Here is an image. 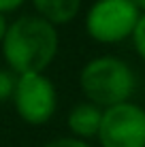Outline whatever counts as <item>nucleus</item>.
<instances>
[{
  "mask_svg": "<svg viewBox=\"0 0 145 147\" xmlns=\"http://www.w3.org/2000/svg\"><path fill=\"white\" fill-rule=\"evenodd\" d=\"M137 0H96L86 15L90 38L103 45H113L132 36L141 11Z\"/></svg>",
  "mask_w": 145,
  "mask_h": 147,
  "instance_id": "3",
  "label": "nucleus"
},
{
  "mask_svg": "<svg viewBox=\"0 0 145 147\" xmlns=\"http://www.w3.org/2000/svg\"><path fill=\"white\" fill-rule=\"evenodd\" d=\"M132 45L137 49V53L145 60V13L139 17L137 26H134V32H132Z\"/></svg>",
  "mask_w": 145,
  "mask_h": 147,
  "instance_id": "9",
  "label": "nucleus"
},
{
  "mask_svg": "<svg viewBox=\"0 0 145 147\" xmlns=\"http://www.w3.org/2000/svg\"><path fill=\"white\" fill-rule=\"evenodd\" d=\"M56 24L41 15H22L9 24L2 40V58L15 75L43 73L58 53Z\"/></svg>",
  "mask_w": 145,
  "mask_h": 147,
  "instance_id": "1",
  "label": "nucleus"
},
{
  "mask_svg": "<svg viewBox=\"0 0 145 147\" xmlns=\"http://www.w3.org/2000/svg\"><path fill=\"white\" fill-rule=\"evenodd\" d=\"M7 30H9V22H7V13L0 11V45H2L4 36H7Z\"/></svg>",
  "mask_w": 145,
  "mask_h": 147,
  "instance_id": "12",
  "label": "nucleus"
},
{
  "mask_svg": "<svg viewBox=\"0 0 145 147\" xmlns=\"http://www.w3.org/2000/svg\"><path fill=\"white\" fill-rule=\"evenodd\" d=\"M137 4H139L141 9H143V11H145V0H137Z\"/></svg>",
  "mask_w": 145,
  "mask_h": 147,
  "instance_id": "13",
  "label": "nucleus"
},
{
  "mask_svg": "<svg viewBox=\"0 0 145 147\" xmlns=\"http://www.w3.org/2000/svg\"><path fill=\"white\" fill-rule=\"evenodd\" d=\"M100 121H103V111L98 105L81 102L68 113L66 124H68V130L73 132L75 139L86 141V139H92V136H98Z\"/></svg>",
  "mask_w": 145,
  "mask_h": 147,
  "instance_id": "6",
  "label": "nucleus"
},
{
  "mask_svg": "<svg viewBox=\"0 0 145 147\" xmlns=\"http://www.w3.org/2000/svg\"><path fill=\"white\" fill-rule=\"evenodd\" d=\"M26 0H0V11L2 13H11V11H17Z\"/></svg>",
  "mask_w": 145,
  "mask_h": 147,
  "instance_id": "11",
  "label": "nucleus"
},
{
  "mask_svg": "<svg viewBox=\"0 0 145 147\" xmlns=\"http://www.w3.org/2000/svg\"><path fill=\"white\" fill-rule=\"evenodd\" d=\"M34 9L41 17L49 19L51 24H68L81 9V0H32Z\"/></svg>",
  "mask_w": 145,
  "mask_h": 147,
  "instance_id": "7",
  "label": "nucleus"
},
{
  "mask_svg": "<svg viewBox=\"0 0 145 147\" xmlns=\"http://www.w3.org/2000/svg\"><path fill=\"white\" fill-rule=\"evenodd\" d=\"M43 147H92V145H88L86 141H81V139H75V136H64V139L49 141V143L43 145Z\"/></svg>",
  "mask_w": 145,
  "mask_h": 147,
  "instance_id": "10",
  "label": "nucleus"
},
{
  "mask_svg": "<svg viewBox=\"0 0 145 147\" xmlns=\"http://www.w3.org/2000/svg\"><path fill=\"white\" fill-rule=\"evenodd\" d=\"M98 141L103 147H145V109L130 100L105 109Z\"/></svg>",
  "mask_w": 145,
  "mask_h": 147,
  "instance_id": "5",
  "label": "nucleus"
},
{
  "mask_svg": "<svg viewBox=\"0 0 145 147\" xmlns=\"http://www.w3.org/2000/svg\"><path fill=\"white\" fill-rule=\"evenodd\" d=\"M15 85H17V77H15L13 70L0 68V102H4V100L13 98Z\"/></svg>",
  "mask_w": 145,
  "mask_h": 147,
  "instance_id": "8",
  "label": "nucleus"
},
{
  "mask_svg": "<svg viewBox=\"0 0 145 147\" xmlns=\"http://www.w3.org/2000/svg\"><path fill=\"white\" fill-rule=\"evenodd\" d=\"M79 83L88 102L109 109L113 105L128 102L137 88V77L124 60L115 55H100L83 66Z\"/></svg>",
  "mask_w": 145,
  "mask_h": 147,
  "instance_id": "2",
  "label": "nucleus"
},
{
  "mask_svg": "<svg viewBox=\"0 0 145 147\" xmlns=\"http://www.w3.org/2000/svg\"><path fill=\"white\" fill-rule=\"evenodd\" d=\"M13 102H15L17 115L26 124H32V126L47 124L58 109L56 85L45 73L17 75Z\"/></svg>",
  "mask_w": 145,
  "mask_h": 147,
  "instance_id": "4",
  "label": "nucleus"
}]
</instances>
